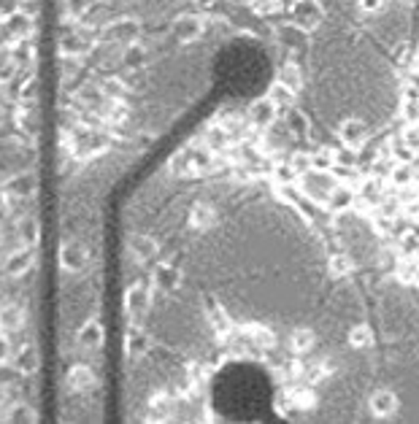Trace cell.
I'll return each mask as SVG.
<instances>
[{
  "label": "cell",
  "instance_id": "cell-3",
  "mask_svg": "<svg viewBox=\"0 0 419 424\" xmlns=\"http://www.w3.org/2000/svg\"><path fill=\"white\" fill-rule=\"evenodd\" d=\"M357 6H360V11H365V14H378V11L387 6V0H357Z\"/></svg>",
  "mask_w": 419,
  "mask_h": 424
},
{
  "label": "cell",
  "instance_id": "cell-2",
  "mask_svg": "<svg viewBox=\"0 0 419 424\" xmlns=\"http://www.w3.org/2000/svg\"><path fill=\"white\" fill-rule=\"evenodd\" d=\"M311 344H314V335H311V332H295L293 335V351H306Z\"/></svg>",
  "mask_w": 419,
  "mask_h": 424
},
{
  "label": "cell",
  "instance_id": "cell-4",
  "mask_svg": "<svg viewBox=\"0 0 419 424\" xmlns=\"http://www.w3.org/2000/svg\"><path fill=\"white\" fill-rule=\"evenodd\" d=\"M349 341H352V346H368L371 344V332H368L365 327H360V330H355V332L349 335Z\"/></svg>",
  "mask_w": 419,
  "mask_h": 424
},
{
  "label": "cell",
  "instance_id": "cell-1",
  "mask_svg": "<svg viewBox=\"0 0 419 424\" xmlns=\"http://www.w3.org/2000/svg\"><path fill=\"white\" fill-rule=\"evenodd\" d=\"M368 408H371V414H374V416L387 419V416H392V414L398 411V395H395V392H390V389H378V392L371 395Z\"/></svg>",
  "mask_w": 419,
  "mask_h": 424
}]
</instances>
